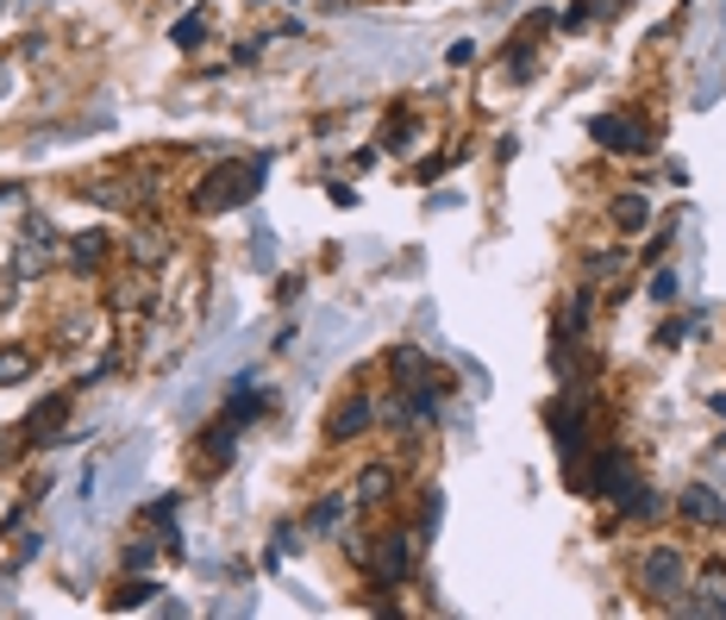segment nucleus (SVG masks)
I'll return each mask as SVG.
<instances>
[{
  "mask_svg": "<svg viewBox=\"0 0 726 620\" xmlns=\"http://www.w3.org/2000/svg\"><path fill=\"white\" fill-rule=\"evenodd\" d=\"M264 170H269V157L220 163V170L201 175V189H194V207H201V214H232V207H245L250 194L264 189Z\"/></svg>",
  "mask_w": 726,
  "mask_h": 620,
  "instance_id": "f257e3e1",
  "label": "nucleus"
},
{
  "mask_svg": "<svg viewBox=\"0 0 726 620\" xmlns=\"http://www.w3.org/2000/svg\"><path fill=\"white\" fill-rule=\"evenodd\" d=\"M632 589L645 601H658V608H676L688 596V558L676 545H651L645 558L632 564Z\"/></svg>",
  "mask_w": 726,
  "mask_h": 620,
  "instance_id": "f03ea898",
  "label": "nucleus"
},
{
  "mask_svg": "<svg viewBox=\"0 0 726 620\" xmlns=\"http://www.w3.org/2000/svg\"><path fill=\"white\" fill-rule=\"evenodd\" d=\"M576 483L589 489V495H608V502L620 507L632 489H639V477H632V458H627V451H601L589 470H576Z\"/></svg>",
  "mask_w": 726,
  "mask_h": 620,
  "instance_id": "7ed1b4c3",
  "label": "nucleus"
},
{
  "mask_svg": "<svg viewBox=\"0 0 726 620\" xmlns=\"http://www.w3.org/2000/svg\"><path fill=\"white\" fill-rule=\"evenodd\" d=\"M357 558L376 582H407V570H414V533H383L376 545H357Z\"/></svg>",
  "mask_w": 726,
  "mask_h": 620,
  "instance_id": "20e7f679",
  "label": "nucleus"
},
{
  "mask_svg": "<svg viewBox=\"0 0 726 620\" xmlns=\"http://www.w3.org/2000/svg\"><path fill=\"white\" fill-rule=\"evenodd\" d=\"M595 145H608V151H651V132H645V119H632V114H601L589 126Z\"/></svg>",
  "mask_w": 726,
  "mask_h": 620,
  "instance_id": "39448f33",
  "label": "nucleus"
},
{
  "mask_svg": "<svg viewBox=\"0 0 726 620\" xmlns=\"http://www.w3.org/2000/svg\"><path fill=\"white\" fill-rule=\"evenodd\" d=\"M51 270V220L44 214H32L25 220V238H20V252H13V276H44Z\"/></svg>",
  "mask_w": 726,
  "mask_h": 620,
  "instance_id": "423d86ee",
  "label": "nucleus"
},
{
  "mask_svg": "<svg viewBox=\"0 0 726 620\" xmlns=\"http://www.w3.org/2000/svg\"><path fill=\"white\" fill-rule=\"evenodd\" d=\"M63 414H70V395H51V402H39L32 414L20 420V432H13V451H32V446H44L51 432L63 427Z\"/></svg>",
  "mask_w": 726,
  "mask_h": 620,
  "instance_id": "0eeeda50",
  "label": "nucleus"
},
{
  "mask_svg": "<svg viewBox=\"0 0 726 620\" xmlns=\"http://www.w3.org/2000/svg\"><path fill=\"white\" fill-rule=\"evenodd\" d=\"M370 427H376V402H370V395H344L339 414L325 420V439L344 446V439H357V432H370Z\"/></svg>",
  "mask_w": 726,
  "mask_h": 620,
  "instance_id": "6e6552de",
  "label": "nucleus"
},
{
  "mask_svg": "<svg viewBox=\"0 0 726 620\" xmlns=\"http://www.w3.org/2000/svg\"><path fill=\"white\" fill-rule=\"evenodd\" d=\"M552 439H557V458H564V464H576V458L589 451V427H583V407L576 402L552 414Z\"/></svg>",
  "mask_w": 726,
  "mask_h": 620,
  "instance_id": "1a4fd4ad",
  "label": "nucleus"
},
{
  "mask_svg": "<svg viewBox=\"0 0 726 620\" xmlns=\"http://www.w3.org/2000/svg\"><path fill=\"white\" fill-rule=\"evenodd\" d=\"M670 614H714V620H726V570H707V577L695 582V601H676Z\"/></svg>",
  "mask_w": 726,
  "mask_h": 620,
  "instance_id": "9d476101",
  "label": "nucleus"
},
{
  "mask_svg": "<svg viewBox=\"0 0 726 620\" xmlns=\"http://www.w3.org/2000/svg\"><path fill=\"white\" fill-rule=\"evenodd\" d=\"M676 507H683V521H695V526H726V502L707 483H688Z\"/></svg>",
  "mask_w": 726,
  "mask_h": 620,
  "instance_id": "9b49d317",
  "label": "nucleus"
},
{
  "mask_svg": "<svg viewBox=\"0 0 726 620\" xmlns=\"http://www.w3.org/2000/svg\"><path fill=\"white\" fill-rule=\"evenodd\" d=\"M107 252H114L107 233H76V238H70V252H63V264H70L76 276H95L100 264H107Z\"/></svg>",
  "mask_w": 726,
  "mask_h": 620,
  "instance_id": "f8f14e48",
  "label": "nucleus"
},
{
  "mask_svg": "<svg viewBox=\"0 0 726 620\" xmlns=\"http://www.w3.org/2000/svg\"><path fill=\"white\" fill-rule=\"evenodd\" d=\"M351 495H357V502H388V495H395V470L388 464H363L357 483H351Z\"/></svg>",
  "mask_w": 726,
  "mask_h": 620,
  "instance_id": "ddd939ff",
  "label": "nucleus"
},
{
  "mask_svg": "<svg viewBox=\"0 0 726 620\" xmlns=\"http://www.w3.org/2000/svg\"><path fill=\"white\" fill-rule=\"evenodd\" d=\"M238 432H245V427H238L232 414L220 420V427H207V432H201V451H207V464H213V470H220V464L232 458V439H238Z\"/></svg>",
  "mask_w": 726,
  "mask_h": 620,
  "instance_id": "4468645a",
  "label": "nucleus"
},
{
  "mask_svg": "<svg viewBox=\"0 0 726 620\" xmlns=\"http://www.w3.org/2000/svg\"><path fill=\"white\" fill-rule=\"evenodd\" d=\"M32 370H39V357H32V351H25V345H7V351H0V388L25 383Z\"/></svg>",
  "mask_w": 726,
  "mask_h": 620,
  "instance_id": "2eb2a0df",
  "label": "nucleus"
},
{
  "mask_svg": "<svg viewBox=\"0 0 726 620\" xmlns=\"http://www.w3.org/2000/svg\"><path fill=\"white\" fill-rule=\"evenodd\" d=\"M645 220H651V201H645V194H620V201H613V226H620V233H639Z\"/></svg>",
  "mask_w": 726,
  "mask_h": 620,
  "instance_id": "dca6fc26",
  "label": "nucleus"
},
{
  "mask_svg": "<svg viewBox=\"0 0 726 620\" xmlns=\"http://www.w3.org/2000/svg\"><path fill=\"white\" fill-rule=\"evenodd\" d=\"M388 370L407 383V376H420V370H426V351L420 345H395V351H388Z\"/></svg>",
  "mask_w": 726,
  "mask_h": 620,
  "instance_id": "f3484780",
  "label": "nucleus"
},
{
  "mask_svg": "<svg viewBox=\"0 0 726 620\" xmlns=\"http://www.w3.org/2000/svg\"><path fill=\"white\" fill-rule=\"evenodd\" d=\"M201 32H207V13H182V20L170 25V39L182 44V51H194V44H201Z\"/></svg>",
  "mask_w": 726,
  "mask_h": 620,
  "instance_id": "a211bd4d",
  "label": "nucleus"
},
{
  "mask_svg": "<svg viewBox=\"0 0 726 620\" xmlns=\"http://www.w3.org/2000/svg\"><path fill=\"white\" fill-rule=\"evenodd\" d=\"M339 521H344V495H325V502L307 514V526H313V533H332Z\"/></svg>",
  "mask_w": 726,
  "mask_h": 620,
  "instance_id": "6ab92c4d",
  "label": "nucleus"
},
{
  "mask_svg": "<svg viewBox=\"0 0 726 620\" xmlns=\"http://www.w3.org/2000/svg\"><path fill=\"white\" fill-rule=\"evenodd\" d=\"M145 596H157L151 582H119V589H114V608H138Z\"/></svg>",
  "mask_w": 726,
  "mask_h": 620,
  "instance_id": "aec40b11",
  "label": "nucleus"
},
{
  "mask_svg": "<svg viewBox=\"0 0 726 620\" xmlns=\"http://www.w3.org/2000/svg\"><path fill=\"white\" fill-rule=\"evenodd\" d=\"M651 301H658V308H670V301H676V276H670V270H658V276H651Z\"/></svg>",
  "mask_w": 726,
  "mask_h": 620,
  "instance_id": "412c9836",
  "label": "nucleus"
},
{
  "mask_svg": "<svg viewBox=\"0 0 726 620\" xmlns=\"http://www.w3.org/2000/svg\"><path fill=\"white\" fill-rule=\"evenodd\" d=\"M138 264H145V270H151V264H163V257H170V245H163V238H138Z\"/></svg>",
  "mask_w": 726,
  "mask_h": 620,
  "instance_id": "4be33fe9",
  "label": "nucleus"
},
{
  "mask_svg": "<svg viewBox=\"0 0 726 620\" xmlns=\"http://www.w3.org/2000/svg\"><path fill=\"white\" fill-rule=\"evenodd\" d=\"M13 301H20V276H13V264H7V270H0V313L13 308Z\"/></svg>",
  "mask_w": 726,
  "mask_h": 620,
  "instance_id": "5701e85b",
  "label": "nucleus"
},
{
  "mask_svg": "<svg viewBox=\"0 0 726 620\" xmlns=\"http://www.w3.org/2000/svg\"><path fill=\"white\" fill-rule=\"evenodd\" d=\"M151 558H157V545H151V539H132V545H126V564H132V570H145Z\"/></svg>",
  "mask_w": 726,
  "mask_h": 620,
  "instance_id": "b1692460",
  "label": "nucleus"
},
{
  "mask_svg": "<svg viewBox=\"0 0 726 620\" xmlns=\"http://www.w3.org/2000/svg\"><path fill=\"white\" fill-rule=\"evenodd\" d=\"M613 270H620V252H595L589 257V276H613Z\"/></svg>",
  "mask_w": 726,
  "mask_h": 620,
  "instance_id": "393cba45",
  "label": "nucleus"
},
{
  "mask_svg": "<svg viewBox=\"0 0 726 620\" xmlns=\"http://www.w3.org/2000/svg\"><path fill=\"white\" fill-rule=\"evenodd\" d=\"M445 57H451V63H477V44H470V39H458L451 51H445Z\"/></svg>",
  "mask_w": 726,
  "mask_h": 620,
  "instance_id": "a878e982",
  "label": "nucleus"
},
{
  "mask_svg": "<svg viewBox=\"0 0 726 620\" xmlns=\"http://www.w3.org/2000/svg\"><path fill=\"white\" fill-rule=\"evenodd\" d=\"M320 7H332V13H339V7H351V0H320Z\"/></svg>",
  "mask_w": 726,
  "mask_h": 620,
  "instance_id": "bb28decb",
  "label": "nucleus"
}]
</instances>
